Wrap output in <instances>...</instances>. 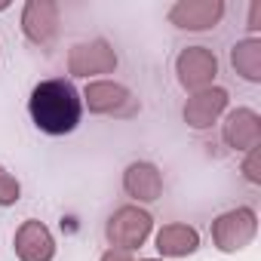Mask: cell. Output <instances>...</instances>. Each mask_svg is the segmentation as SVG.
<instances>
[{
  "label": "cell",
  "instance_id": "obj_8",
  "mask_svg": "<svg viewBox=\"0 0 261 261\" xmlns=\"http://www.w3.org/2000/svg\"><path fill=\"white\" fill-rule=\"evenodd\" d=\"M80 98H83V105L92 114H129V111H136L133 92H129L126 86H120V83H114V80H92V83H86Z\"/></svg>",
  "mask_w": 261,
  "mask_h": 261
},
{
  "label": "cell",
  "instance_id": "obj_2",
  "mask_svg": "<svg viewBox=\"0 0 261 261\" xmlns=\"http://www.w3.org/2000/svg\"><path fill=\"white\" fill-rule=\"evenodd\" d=\"M151 227H154L151 212H145V209H139V206H120V209L108 218L105 237H108V243H111L114 249L133 252V249H139V246L151 237Z\"/></svg>",
  "mask_w": 261,
  "mask_h": 261
},
{
  "label": "cell",
  "instance_id": "obj_18",
  "mask_svg": "<svg viewBox=\"0 0 261 261\" xmlns=\"http://www.w3.org/2000/svg\"><path fill=\"white\" fill-rule=\"evenodd\" d=\"M258 16H261V4H252V10H249V28L252 31H258Z\"/></svg>",
  "mask_w": 261,
  "mask_h": 261
},
{
  "label": "cell",
  "instance_id": "obj_9",
  "mask_svg": "<svg viewBox=\"0 0 261 261\" xmlns=\"http://www.w3.org/2000/svg\"><path fill=\"white\" fill-rule=\"evenodd\" d=\"M221 136L227 142V148L233 151H252L261 145V117L252 111V108H237L224 117V126H221Z\"/></svg>",
  "mask_w": 261,
  "mask_h": 261
},
{
  "label": "cell",
  "instance_id": "obj_5",
  "mask_svg": "<svg viewBox=\"0 0 261 261\" xmlns=\"http://www.w3.org/2000/svg\"><path fill=\"white\" fill-rule=\"evenodd\" d=\"M117 68V53L108 40L95 37L89 43H77L68 53V74L71 77H95V74H111Z\"/></svg>",
  "mask_w": 261,
  "mask_h": 261
},
{
  "label": "cell",
  "instance_id": "obj_11",
  "mask_svg": "<svg viewBox=\"0 0 261 261\" xmlns=\"http://www.w3.org/2000/svg\"><path fill=\"white\" fill-rule=\"evenodd\" d=\"M16 255L19 261H53L56 258V240L49 227L37 218H28L16 230Z\"/></svg>",
  "mask_w": 261,
  "mask_h": 261
},
{
  "label": "cell",
  "instance_id": "obj_15",
  "mask_svg": "<svg viewBox=\"0 0 261 261\" xmlns=\"http://www.w3.org/2000/svg\"><path fill=\"white\" fill-rule=\"evenodd\" d=\"M19 197H22L19 181L0 166V206H13V203H19Z\"/></svg>",
  "mask_w": 261,
  "mask_h": 261
},
{
  "label": "cell",
  "instance_id": "obj_10",
  "mask_svg": "<svg viewBox=\"0 0 261 261\" xmlns=\"http://www.w3.org/2000/svg\"><path fill=\"white\" fill-rule=\"evenodd\" d=\"M224 111H227V89L209 86V89L194 92L185 101V123L191 129H209L212 123H218Z\"/></svg>",
  "mask_w": 261,
  "mask_h": 261
},
{
  "label": "cell",
  "instance_id": "obj_1",
  "mask_svg": "<svg viewBox=\"0 0 261 261\" xmlns=\"http://www.w3.org/2000/svg\"><path fill=\"white\" fill-rule=\"evenodd\" d=\"M28 111L31 120L40 133L46 136H68L77 129L80 114H83V98L77 92V86L65 77H53V80H40L31 89L28 98Z\"/></svg>",
  "mask_w": 261,
  "mask_h": 261
},
{
  "label": "cell",
  "instance_id": "obj_7",
  "mask_svg": "<svg viewBox=\"0 0 261 261\" xmlns=\"http://www.w3.org/2000/svg\"><path fill=\"white\" fill-rule=\"evenodd\" d=\"M22 31L31 43L49 46L59 34V4H53V0H28L22 10Z\"/></svg>",
  "mask_w": 261,
  "mask_h": 261
},
{
  "label": "cell",
  "instance_id": "obj_16",
  "mask_svg": "<svg viewBox=\"0 0 261 261\" xmlns=\"http://www.w3.org/2000/svg\"><path fill=\"white\" fill-rule=\"evenodd\" d=\"M261 148H252L249 151V157H246V163H243V175H246V181H252V185H261Z\"/></svg>",
  "mask_w": 261,
  "mask_h": 261
},
{
  "label": "cell",
  "instance_id": "obj_4",
  "mask_svg": "<svg viewBox=\"0 0 261 261\" xmlns=\"http://www.w3.org/2000/svg\"><path fill=\"white\" fill-rule=\"evenodd\" d=\"M175 74H178V83L191 92L209 89L218 74V59L209 46H188L175 59Z\"/></svg>",
  "mask_w": 261,
  "mask_h": 261
},
{
  "label": "cell",
  "instance_id": "obj_3",
  "mask_svg": "<svg viewBox=\"0 0 261 261\" xmlns=\"http://www.w3.org/2000/svg\"><path fill=\"white\" fill-rule=\"evenodd\" d=\"M255 233H258V215H255V209H249V206L227 209V212H221V215L212 221V243H215L221 252H227V255L243 252V249L255 240Z\"/></svg>",
  "mask_w": 261,
  "mask_h": 261
},
{
  "label": "cell",
  "instance_id": "obj_20",
  "mask_svg": "<svg viewBox=\"0 0 261 261\" xmlns=\"http://www.w3.org/2000/svg\"><path fill=\"white\" fill-rule=\"evenodd\" d=\"M142 261H160V258H142Z\"/></svg>",
  "mask_w": 261,
  "mask_h": 261
},
{
  "label": "cell",
  "instance_id": "obj_19",
  "mask_svg": "<svg viewBox=\"0 0 261 261\" xmlns=\"http://www.w3.org/2000/svg\"><path fill=\"white\" fill-rule=\"evenodd\" d=\"M7 7H10V4H0V13H4V10H7Z\"/></svg>",
  "mask_w": 261,
  "mask_h": 261
},
{
  "label": "cell",
  "instance_id": "obj_14",
  "mask_svg": "<svg viewBox=\"0 0 261 261\" xmlns=\"http://www.w3.org/2000/svg\"><path fill=\"white\" fill-rule=\"evenodd\" d=\"M230 65L233 71L249 80V83H261V40L258 37H246L240 43H233L230 49Z\"/></svg>",
  "mask_w": 261,
  "mask_h": 261
},
{
  "label": "cell",
  "instance_id": "obj_12",
  "mask_svg": "<svg viewBox=\"0 0 261 261\" xmlns=\"http://www.w3.org/2000/svg\"><path fill=\"white\" fill-rule=\"evenodd\" d=\"M123 191L139 203H154L163 194V175L154 163H129L123 172Z\"/></svg>",
  "mask_w": 261,
  "mask_h": 261
},
{
  "label": "cell",
  "instance_id": "obj_6",
  "mask_svg": "<svg viewBox=\"0 0 261 261\" xmlns=\"http://www.w3.org/2000/svg\"><path fill=\"white\" fill-rule=\"evenodd\" d=\"M224 19L221 0H178L169 10V22L181 31H209Z\"/></svg>",
  "mask_w": 261,
  "mask_h": 261
},
{
  "label": "cell",
  "instance_id": "obj_13",
  "mask_svg": "<svg viewBox=\"0 0 261 261\" xmlns=\"http://www.w3.org/2000/svg\"><path fill=\"white\" fill-rule=\"evenodd\" d=\"M200 246V233L191 224H163L157 230V252L163 258H188Z\"/></svg>",
  "mask_w": 261,
  "mask_h": 261
},
{
  "label": "cell",
  "instance_id": "obj_17",
  "mask_svg": "<svg viewBox=\"0 0 261 261\" xmlns=\"http://www.w3.org/2000/svg\"><path fill=\"white\" fill-rule=\"evenodd\" d=\"M101 261H133V258H129V252H120V249H108V252L101 255Z\"/></svg>",
  "mask_w": 261,
  "mask_h": 261
}]
</instances>
